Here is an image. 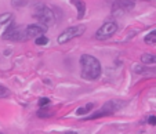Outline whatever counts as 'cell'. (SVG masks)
<instances>
[{
	"label": "cell",
	"instance_id": "9a60e30c",
	"mask_svg": "<svg viewBox=\"0 0 156 134\" xmlns=\"http://www.w3.org/2000/svg\"><path fill=\"white\" fill-rule=\"evenodd\" d=\"M35 43L37 44V46H46V44L48 43V39L46 36H39V37H36V40H35Z\"/></svg>",
	"mask_w": 156,
	"mask_h": 134
},
{
	"label": "cell",
	"instance_id": "9c48e42d",
	"mask_svg": "<svg viewBox=\"0 0 156 134\" xmlns=\"http://www.w3.org/2000/svg\"><path fill=\"white\" fill-rule=\"evenodd\" d=\"M71 3L76 7V10H77V18H83L84 17V13H86V3H84L83 0H71Z\"/></svg>",
	"mask_w": 156,
	"mask_h": 134
},
{
	"label": "cell",
	"instance_id": "3957f363",
	"mask_svg": "<svg viewBox=\"0 0 156 134\" xmlns=\"http://www.w3.org/2000/svg\"><path fill=\"white\" fill-rule=\"evenodd\" d=\"M4 40H17V42H22V40L29 39V36L26 35V28H21V26L11 24L3 33Z\"/></svg>",
	"mask_w": 156,
	"mask_h": 134
},
{
	"label": "cell",
	"instance_id": "d6986e66",
	"mask_svg": "<svg viewBox=\"0 0 156 134\" xmlns=\"http://www.w3.org/2000/svg\"><path fill=\"white\" fill-rule=\"evenodd\" d=\"M61 134H76L75 131H65V133H61Z\"/></svg>",
	"mask_w": 156,
	"mask_h": 134
},
{
	"label": "cell",
	"instance_id": "e0dca14e",
	"mask_svg": "<svg viewBox=\"0 0 156 134\" xmlns=\"http://www.w3.org/2000/svg\"><path fill=\"white\" fill-rule=\"evenodd\" d=\"M48 104H50V100H48V98H40L39 100L40 106H46V105H48Z\"/></svg>",
	"mask_w": 156,
	"mask_h": 134
},
{
	"label": "cell",
	"instance_id": "5bb4252c",
	"mask_svg": "<svg viewBox=\"0 0 156 134\" xmlns=\"http://www.w3.org/2000/svg\"><path fill=\"white\" fill-rule=\"evenodd\" d=\"M37 116L39 118H50V116H53V112H51V109H48V108H42L37 112Z\"/></svg>",
	"mask_w": 156,
	"mask_h": 134
},
{
	"label": "cell",
	"instance_id": "5b68a950",
	"mask_svg": "<svg viewBox=\"0 0 156 134\" xmlns=\"http://www.w3.org/2000/svg\"><path fill=\"white\" fill-rule=\"evenodd\" d=\"M120 106H122V104H119V102L109 101V102H106L105 105L102 106L98 112H95V113H93V115L88 116L87 119L93 120V119H98V118H104V116H111V115H113V113L116 112Z\"/></svg>",
	"mask_w": 156,
	"mask_h": 134
},
{
	"label": "cell",
	"instance_id": "277c9868",
	"mask_svg": "<svg viewBox=\"0 0 156 134\" xmlns=\"http://www.w3.org/2000/svg\"><path fill=\"white\" fill-rule=\"evenodd\" d=\"M84 31H86V28H84L83 25H77V26H69V28H66L64 32L61 33L58 36V43L59 44H65L68 43V42H71L72 39H75V37L80 36V35H83Z\"/></svg>",
	"mask_w": 156,
	"mask_h": 134
},
{
	"label": "cell",
	"instance_id": "44dd1931",
	"mask_svg": "<svg viewBox=\"0 0 156 134\" xmlns=\"http://www.w3.org/2000/svg\"><path fill=\"white\" fill-rule=\"evenodd\" d=\"M133 1H134V0H133Z\"/></svg>",
	"mask_w": 156,
	"mask_h": 134
},
{
	"label": "cell",
	"instance_id": "8fae6325",
	"mask_svg": "<svg viewBox=\"0 0 156 134\" xmlns=\"http://www.w3.org/2000/svg\"><path fill=\"white\" fill-rule=\"evenodd\" d=\"M13 21V14L11 13H4V14L0 15V26L4 25V24H10Z\"/></svg>",
	"mask_w": 156,
	"mask_h": 134
},
{
	"label": "cell",
	"instance_id": "7c38bea8",
	"mask_svg": "<svg viewBox=\"0 0 156 134\" xmlns=\"http://www.w3.org/2000/svg\"><path fill=\"white\" fill-rule=\"evenodd\" d=\"M144 40H145L146 44H155L156 43V29L155 31H152V32H149Z\"/></svg>",
	"mask_w": 156,
	"mask_h": 134
},
{
	"label": "cell",
	"instance_id": "30bf717a",
	"mask_svg": "<svg viewBox=\"0 0 156 134\" xmlns=\"http://www.w3.org/2000/svg\"><path fill=\"white\" fill-rule=\"evenodd\" d=\"M141 62L145 65H155L156 64V55L153 54H142L141 55Z\"/></svg>",
	"mask_w": 156,
	"mask_h": 134
},
{
	"label": "cell",
	"instance_id": "2e32d148",
	"mask_svg": "<svg viewBox=\"0 0 156 134\" xmlns=\"http://www.w3.org/2000/svg\"><path fill=\"white\" fill-rule=\"evenodd\" d=\"M10 95V90L6 86H0V98H6Z\"/></svg>",
	"mask_w": 156,
	"mask_h": 134
},
{
	"label": "cell",
	"instance_id": "ffe728a7",
	"mask_svg": "<svg viewBox=\"0 0 156 134\" xmlns=\"http://www.w3.org/2000/svg\"><path fill=\"white\" fill-rule=\"evenodd\" d=\"M0 134H3V133H0Z\"/></svg>",
	"mask_w": 156,
	"mask_h": 134
},
{
	"label": "cell",
	"instance_id": "6da1fadb",
	"mask_svg": "<svg viewBox=\"0 0 156 134\" xmlns=\"http://www.w3.org/2000/svg\"><path fill=\"white\" fill-rule=\"evenodd\" d=\"M82 77L86 80H95L101 75V64L95 57L84 54L80 57Z\"/></svg>",
	"mask_w": 156,
	"mask_h": 134
},
{
	"label": "cell",
	"instance_id": "8992f818",
	"mask_svg": "<svg viewBox=\"0 0 156 134\" xmlns=\"http://www.w3.org/2000/svg\"><path fill=\"white\" fill-rule=\"evenodd\" d=\"M117 31V25L115 22H105L101 28L98 29L95 32V37L98 40H105V39H109L111 36H113Z\"/></svg>",
	"mask_w": 156,
	"mask_h": 134
},
{
	"label": "cell",
	"instance_id": "52a82bcc",
	"mask_svg": "<svg viewBox=\"0 0 156 134\" xmlns=\"http://www.w3.org/2000/svg\"><path fill=\"white\" fill-rule=\"evenodd\" d=\"M134 8V1L133 0H116L112 4L113 14H124Z\"/></svg>",
	"mask_w": 156,
	"mask_h": 134
},
{
	"label": "cell",
	"instance_id": "ba28073f",
	"mask_svg": "<svg viewBox=\"0 0 156 134\" xmlns=\"http://www.w3.org/2000/svg\"><path fill=\"white\" fill-rule=\"evenodd\" d=\"M47 31V25L44 24H30V25L26 26V35L28 36H43V33H46Z\"/></svg>",
	"mask_w": 156,
	"mask_h": 134
},
{
	"label": "cell",
	"instance_id": "4fadbf2b",
	"mask_svg": "<svg viewBox=\"0 0 156 134\" xmlns=\"http://www.w3.org/2000/svg\"><path fill=\"white\" fill-rule=\"evenodd\" d=\"M93 108H94V104H87V105L82 106V108H77L76 109V115H84V113L90 112Z\"/></svg>",
	"mask_w": 156,
	"mask_h": 134
},
{
	"label": "cell",
	"instance_id": "7a4b0ae2",
	"mask_svg": "<svg viewBox=\"0 0 156 134\" xmlns=\"http://www.w3.org/2000/svg\"><path fill=\"white\" fill-rule=\"evenodd\" d=\"M33 18L37 19L40 24H44V25L48 26L55 22V14L47 6H37L35 13H33Z\"/></svg>",
	"mask_w": 156,
	"mask_h": 134
},
{
	"label": "cell",
	"instance_id": "ac0fdd59",
	"mask_svg": "<svg viewBox=\"0 0 156 134\" xmlns=\"http://www.w3.org/2000/svg\"><path fill=\"white\" fill-rule=\"evenodd\" d=\"M148 123L152 124V126H156V116H149V118H148Z\"/></svg>",
	"mask_w": 156,
	"mask_h": 134
}]
</instances>
